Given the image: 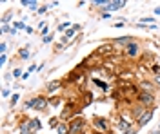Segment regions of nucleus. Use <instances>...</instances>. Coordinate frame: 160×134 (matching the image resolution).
<instances>
[{
	"label": "nucleus",
	"mask_w": 160,
	"mask_h": 134,
	"mask_svg": "<svg viewBox=\"0 0 160 134\" xmlns=\"http://www.w3.org/2000/svg\"><path fill=\"white\" fill-rule=\"evenodd\" d=\"M69 134H86V120L84 118H73L69 122Z\"/></svg>",
	"instance_id": "1"
},
{
	"label": "nucleus",
	"mask_w": 160,
	"mask_h": 134,
	"mask_svg": "<svg viewBox=\"0 0 160 134\" xmlns=\"http://www.w3.org/2000/svg\"><path fill=\"white\" fill-rule=\"evenodd\" d=\"M138 102L144 105V107H149L155 103V94L153 93H148V91H142V93H138Z\"/></svg>",
	"instance_id": "2"
},
{
	"label": "nucleus",
	"mask_w": 160,
	"mask_h": 134,
	"mask_svg": "<svg viewBox=\"0 0 160 134\" xmlns=\"http://www.w3.org/2000/svg\"><path fill=\"white\" fill-rule=\"evenodd\" d=\"M93 125H95V129L98 132H108V129H109V122L106 118H100V116H95L93 118Z\"/></svg>",
	"instance_id": "3"
},
{
	"label": "nucleus",
	"mask_w": 160,
	"mask_h": 134,
	"mask_svg": "<svg viewBox=\"0 0 160 134\" xmlns=\"http://www.w3.org/2000/svg\"><path fill=\"white\" fill-rule=\"evenodd\" d=\"M126 4H128L126 0H115V2H108V6H106V7H102V11H104V13L118 11V9H122V7H124Z\"/></svg>",
	"instance_id": "4"
},
{
	"label": "nucleus",
	"mask_w": 160,
	"mask_h": 134,
	"mask_svg": "<svg viewBox=\"0 0 160 134\" xmlns=\"http://www.w3.org/2000/svg\"><path fill=\"white\" fill-rule=\"evenodd\" d=\"M153 114H155V109H153V107H151V109H148L146 113L142 114V116H140V120H138V125H140V127H144V125L149 123L151 118H153Z\"/></svg>",
	"instance_id": "5"
},
{
	"label": "nucleus",
	"mask_w": 160,
	"mask_h": 134,
	"mask_svg": "<svg viewBox=\"0 0 160 134\" xmlns=\"http://www.w3.org/2000/svg\"><path fill=\"white\" fill-rule=\"evenodd\" d=\"M49 105V100L46 96H37V103H35V111H46V107Z\"/></svg>",
	"instance_id": "6"
},
{
	"label": "nucleus",
	"mask_w": 160,
	"mask_h": 134,
	"mask_svg": "<svg viewBox=\"0 0 160 134\" xmlns=\"http://www.w3.org/2000/svg\"><path fill=\"white\" fill-rule=\"evenodd\" d=\"M138 51H140V47H138V44H137V42H133V44H129V45L126 47V54L131 56V58H135V56L138 54Z\"/></svg>",
	"instance_id": "7"
},
{
	"label": "nucleus",
	"mask_w": 160,
	"mask_h": 134,
	"mask_svg": "<svg viewBox=\"0 0 160 134\" xmlns=\"http://www.w3.org/2000/svg\"><path fill=\"white\" fill-rule=\"evenodd\" d=\"M133 36H129V35H128V36H120V38H117V40H115V45H126V47H128V45H129V44H133Z\"/></svg>",
	"instance_id": "8"
},
{
	"label": "nucleus",
	"mask_w": 160,
	"mask_h": 134,
	"mask_svg": "<svg viewBox=\"0 0 160 134\" xmlns=\"http://www.w3.org/2000/svg\"><path fill=\"white\" fill-rule=\"evenodd\" d=\"M117 127H118L120 131H124V132H128V131H131V123L126 120V118H120L118 123H117Z\"/></svg>",
	"instance_id": "9"
},
{
	"label": "nucleus",
	"mask_w": 160,
	"mask_h": 134,
	"mask_svg": "<svg viewBox=\"0 0 160 134\" xmlns=\"http://www.w3.org/2000/svg\"><path fill=\"white\" fill-rule=\"evenodd\" d=\"M20 4H22L24 7L31 9V11H33V9H37V11H38V2H37V0H22Z\"/></svg>",
	"instance_id": "10"
},
{
	"label": "nucleus",
	"mask_w": 160,
	"mask_h": 134,
	"mask_svg": "<svg viewBox=\"0 0 160 134\" xmlns=\"http://www.w3.org/2000/svg\"><path fill=\"white\" fill-rule=\"evenodd\" d=\"M29 127L31 131H38V129H42V122L38 118H33V120H29Z\"/></svg>",
	"instance_id": "11"
},
{
	"label": "nucleus",
	"mask_w": 160,
	"mask_h": 134,
	"mask_svg": "<svg viewBox=\"0 0 160 134\" xmlns=\"http://www.w3.org/2000/svg\"><path fill=\"white\" fill-rule=\"evenodd\" d=\"M20 134H31L29 122H24V123H20Z\"/></svg>",
	"instance_id": "12"
},
{
	"label": "nucleus",
	"mask_w": 160,
	"mask_h": 134,
	"mask_svg": "<svg viewBox=\"0 0 160 134\" xmlns=\"http://www.w3.org/2000/svg\"><path fill=\"white\" fill-rule=\"evenodd\" d=\"M57 132H58V134H69V125L60 123L58 127H57Z\"/></svg>",
	"instance_id": "13"
},
{
	"label": "nucleus",
	"mask_w": 160,
	"mask_h": 134,
	"mask_svg": "<svg viewBox=\"0 0 160 134\" xmlns=\"http://www.w3.org/2000/svg\"><path fill=\"white\" fill-rule=\"evenodd\" d=\"M18 56H20V60H28V58L31 56V53L24 47V49H20V51H18Z\"/></svg>",
	"instance_id": "14"
},
{
	"label": "nucleus",
	"mask_w": 160,
	"mask_h": 134,
	"mask_svg": "<svg viewBox=\"0 0 160 134\" xmlns=\"http://www.w3.org/2000/svg\"><path fill=\"white\" fill-rule=\"evenodd\" d=\"M35 103H37V98H31L24 103V109H35Z\"/></svg>",
	"instance_id": "15"
},
{
	"label": "nucleus",
	"mask_w": 160,
	"mask_h": 134,
	"mask_svg": "<svg viewBox=\"0 0 160 134\" xmlns=\"http://www.w3.org/2000/svg\"><path fill=\"white\" fill-rule=\"evenodd\" d=\"M60 87V83L58 82H51L49 85H48V93H53V91H57Z\"/></svg>",
	"instance_id": "16"
},
{
	"label": "nucleus",
	"mask_w": 160,
	"mask_h": 134,
	"mask_svg": "<svg viewBox=\"0 0 160 134\" xmlns=\"http://www.w3.org/2000/svg\"><path fill=\"white\" fill-rule=\"evenodd\" d=\"M75 33H77V29H75V27H71V29H68V31H66V35H64V36H66L68 40H71V38L75 36Z\"/></svg>",
	"instance_id": "17"
},
{
	"label": "nucleus",
	"mask_w": 160,
	"mask_h": 134,
	"mask_svg": "<svg viewBox=\"0 0 160 134\" xmlns=\"http://www.w3.org/2000/svg\"><path fill=\"white\" fill-rule=\"evenodd\" d=\"M60 102H62V100H60L58 96H53V98H49V103L53 105V107H58V105H60Z\"/></svg>",
	"instance_id": "18"
},
{
	"label": "nucleus",
	"mask_w": 160,
	"mask_h": 134,
	"mask_svg": "<svg viewBox=\"0 0 160 134\" xmlns=\"http://www.w3.org/2000/svg\"><path fill=\"white\" fill-rule=\"evenodd\" d=\"M11 16H13V11H8V13H6V15L2 16V24H8V22H9V18H11Z\"/></svg>",
	"instance_id": "19"
},
{
	"label": "nucleus",
	"mask_w": 160,
	"mask_h": 134,
	"mask_svg": "<svg viewBox=\"0 0 160 134\" xmlns=\"http://www.w3.org/2000/svg\"><path fill=\"white\" fill-rule=\"evenodd\" d=\"M13 27H15V29H24V31H26V27H28V25H26L24 22H15V24H13Z\"/></svg>",
	"instance_id": "20"
},
{
	"label": "nucleus",
	"mask_w": 160,
	"mask_h": 134,
	"mask_svg": "<svg viewBox=\"0 0 160 134\" xmlns=\"http://www.w3.org/2000/svg\"><path fill=\"white\" fill-rule=\"evenodd\" d=\"M13 76H15V78H22V76H24V72H22V69H20V67H17V69L13 71Z\"/></svg>",
	"instance_id": "21"
},
{
	"label": "nucleus",
	"mask_w": 160,
	"mask_h": 134,
	"mask_svg": "<svg viewBox=\"0 0 160 134\" xmlns=\"http://www.w3.org/2000/svg\"><path fill=\"white\" fill-rule=\"evenodd\" d=\"M0 31H2V35H6V33H11V27L8 25V24H2V27H0Z\"/></svg>",
	"instance_id": "22"
},
{
	"label": "nucleus",
	"mask_w": 160,
	"mask_h": 134,
	"mask_svg": "<svg viewBox=\"0 0 160 134\" xmlns=\"http://www.w3.org/2000/svg\"><path fill=\"white\" fill-rule=\"evenodd\" d=\"M95 85H98L100 89H104V91L108 89V83H106V82H100V80H95Z\"/></svg>",
	"instance_id": "23"
},
{
	"label": "nucleus",
	"mask_w": 160,
	"mask_h": 134,
	"mask_svg": "<svg viewBox=\"0 0 160 134\" xmlns=\"http://www.w3.org/2000/svg\"><path fill=\"white\" fill-rule=\"evenodd\" d=\"M69 25H71V22H62V24L58 25V29H60V31H66V29H68Z\"/></svg>",
	"instance_id": "24"
},
{
	"label": "nucleus",
	"mask_w": 160,
	"mask_h": 134,
	"mask_svg": "<svg viewBox=\"0 0 160 134\" xmlns=\"http://www.w3.org/2000/svg\"><path fill=\"white\" fill-rule=\"evenodd\" d=\"M6 51H8V44L2 42V44H0V54H6Z\"/></svg>",
	"instance_id": "25"
},
{
	"label": "nucleus",
	"mask_w": 160,
	"mask_h": 134,
	"mask_svg": "<svg viewBox=\"0 0 160 134\" xmlns=\"http://www.w3.org/2000/svg\"><path fill=\"white\" fill-rule=\"evenodd\" d=\"M18 94H13V98H11V107H15V105H17V102H18Z\"/></svg>",
	"instance_id": "26"
},
{
	"label": "nucleus",
	"mask_w": 160,
	"mask_h": 134,
	"mask_svg": "<svg viewBox=\"0 0 160 134\" xmlns=\"http://www.w3.org/2000/svg\"><path fill=\"white\" fill-rule=\"evenodd\" d=\"M142 87H144V89H148V93H151V89H153V85L148 83V82H142Z\"/></svg>",
	"instance_id": "27"
},
{
	"label": "nucleus",
	"mask_w": 160,
	"mask_h": 134,
	"mask_svg": "<svg viewBox=\"0 0 160 134\" xmlns=\"http://www.w3.org/2000/svg\"><path fill=\"white\" fill-rule=\"evenodd\" d=\"M48 9H49V6H42V7H38V11H37V13H38V15H44Z\"/></svg>",
	"instance_id": "28"
},
{
	"label": "nucleus",
	"mask_w": 160,
	"mask_h": 134,
	"mask_svg": "<svg viewBox=\"0 0 160 134\" xmlns=\"http://www.w3.org/2000/svg\"><path fill=\"white\" fill-rule=\"evenodd\" d=\"M51 40H53V35H48V36H44V40L42 42H44V44H49Z\"/></svg>",
	"instance_id": "29"
},
{
	"label": "nucleus",
	"mask_w": 160,
	"mask_h": 134,
	"mask_svg": "<svg viewBox=\"0 0 160 134\" xmlns=\"http://www.w3.org/2000/svg\"><path fill=\"white\" fill-rule=\"evenodd\" d=\"M6 62H8V56L6 54H0V65H4Z\"/></svg>",
	"instance_id": "30"
},
{
	"label": "nucleus",
	"mask_w": 160,
	"mask_h": 134,
	"mask_svg": "<svg viewBox=\"0 0 160 134\" xmlns=\"http://www.w3.org/2000/svg\"><path fill=\"white\" fill-rule=\"evenodd\" d=\"M2 96L8 98V96H9V89H4V91H2Z\"/></svg>",
	"instance_id": "31"
},
{
	"label": "nucleus",
	"mask_w": 160,
	"mask_h": 134,
	"mask_svg": "<svg viewBox=\"0 0 160 134\" xmlns=\"http://www.w3.org/2000/svg\"><path fill=\"white\" fill-rule=\"evenodd\" d=\"M17 33H18V29H15V27H11V33H9L11 36H17Z\"/></svg>",
	"instance_id": "32"
},
{
	"label": "nucleus",
	"mask_w": 160,
	"mask_h": 134,
	"mask_svg": "<svg viewBox=\"0 0 160 134\" xmlns=\"http://www.w3.org/2000/svg\"><path fill=\"white\" fill-rule=\"evenodd\" d=\"M58 6H60V2H51L49 4V7H58Z\"/></svg>",
	"instance_id": "33"
},
{
	"label": "nucleus",
	"mask_w": 160,
	"mask_h": 134,
	"mask_svg": "<svg viewBox=\"0 0 160 134\" xmlns=\"http://www.w3.org/2000/svg\"><path fill=\"white\" fill-rule=\"evenodd\" d=\"M155 83H157V85H160V74H157V76H155Z\"/></svg>",
	"instance_id": "34"
},
{
	"label": "nucleus",
	"mask_w": 160,
	"mask_h": 134,
	"mask_svg": "<svg viewBox=\"0 0 160 134\" xmlns=\"http://www.w3.org/2000/svg\"><path fill=\"white\" fill-rule=\"evenodd\" d=\"M26 33H28V35H31V33H33V27H29V25H28V27H26Z\"/></svg>",
	"instance_id": "35"
},
{
	"label": "nucleus",
	"mask_w": 160,
	"mask_h": 134,
	"mask_svg": "<svg viewBox=\"0 0 160 134\" xmlns=\"http://www.w3.org/2000/svg\"><path fill=\"white\" fill-rule=\"evenodd\" d=\"M155 15H160V6L158 7H155Z\"/></svg>",
	"instance_id": "36"
},
{
	"label": "nucleus",
	"mask_w": 160,
	"mask_h": 134,
	"mask_svg": "<svg viewBox=\"0 0 160 134\" xmlns=\"http://www.w3.org/2000/svg\"><path fill=\"white\" fill-rule=\"evenodd\" d=\"M137 132V131H135V129H131V131H128V132H124V134H135Z\"/></svg>",
	"instance_id": "37"
},
{
	"label": "nucleus",
	"mask_w": 160,
	"mask_h": 134,
	"mask_svg": "<svg viewBox=\"0 0 160 134\" xmlns=\"http://www.w3.org/2000/svg\"><path fill=\"white\" fill-rule=\"evenodd\" d=\"M89 134H102V132H98V131H97V132H89Z\"/></svg>",
	"instance_id": "38"
},
{
	"label": "nucleus",
	"mask_w": 160,
	"mask_h": 134,
	"mask_svg": "<svg viewBox=\"0 0 160 134\" xmlns=\"http://www.w3.org/2000/svg\"><path fill=\"white\" fill-rule=\"evenodd\" d=\"M108 134H115V132H108Z\"/></svg>",
	"instance_id": "39"
}]
</instances>
